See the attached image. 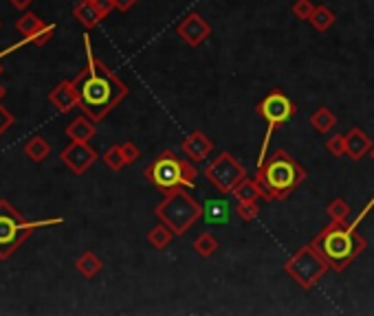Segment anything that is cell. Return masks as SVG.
<instances>
[{
    "label": "cell",
    "mask_w": 374,
    "mask_h": 316,
    "mask_svg": "<svg viewBox=\"0 0 374 316\" xmlns=\"http://www.w3.org/2000/svg\"><path fill=\"white\" fill-rule=\"evenodd\" d=\"M95 132H97V128H95V121L86 115H82L77 119H73L66 128V137L71 141H80V143H88Z\"/></svg>",
    "instance_id": "2e32d148"
},
{
    "label": "cell",
    "mask_w": 374,
    "mask_h": 316,
    "mask_svg": "<svg viewBox=\"0 0 374 316\" xmlns=\"http://www.w3.org/2000/svg\"><path fill=\"white\" fill-rule=\"evenodd\" d=\"M59 222H62L59 217L42 222H27L14 204L0 200V259H9L38 228L53 226Z\"/></svg>",
    "instance_id": "8992f818"
},
{
    "label": "cell",
    "mask_w": 374,
    "mask_h": 316,
    "mask_svg": "<svg viewBox=\"0 0 374 316\" xmlns=\"http://www.w3.org/2000/svg\"><path fill=\"white\" fill-rule=\"evenodd\" d=\"M344 137H346V156H350V161H355V163L361 161L366 154H370V150L374 148L370 137L357 126L350 128Z\"/></svg>",
    "instance_id": "9a60e30c"
},
{
    "label": "cell",
    "mask_w": 374,
    "mask_h": 316,
    "mask_svg": "<svg viewBox=\"0 0 374 316\" xmlns=\"http://www.w3.org/2000/svg\"><path fill=\"white\" fill-rule=\"evenodd\" d=\"M11 126H14V115H11L7 108L0 106V137H3Z\"/></svg>",
    "instance_id": "1f68e13d"
},
{
    "label": "cell",
    "mask_w": 374,
    "mask_h": 316,
    "mask_svg": "<svg viewBox=\"0 0 374 316\" xmlns=\"http://www.w3.org/2000/svg\"><path fill=\"white\" fill-rule=\"evenodd\" d=\"M310 126H312V130L317 132V135H328V132L337 126V117H335V112L330 110V108L321 106L319 110H315L310 115Z\"/></svg>",
    "instance_id": "d6986e66"
},
{
    "label": "cell",
    "mask_w": 374,
    "mask_h": 316,
    "mask_svg": "<svg viewBox=\"0 0 374 316\" xmlns=\"http://www.w3.org/2000/svg\"><path fill=\"white\" fill-rule=\"evenodd\" d=\"M172 237H174L172 228L167 226V224H163V222H159V224H156V226L150 230V233H148V241H150V246H152V248H156V250H163V248L170 246Z\"/></svg>",
    "instance_id": "cb8c5ba5"
},
{
    "label": "cell",
    "mask_w": 374,
    "mask_h": 316,
    "mask_svg": "<svg viewBox=\"0 0 374 316\" xmlns=\"http://www.w3.org/2000/svg\"><path fill=\"white\" fill-rule=\"evenodd\" d=\"M0 72H3V66H0Z\"/></svg>",
    "instance_id": "74e56055"
},
{
    "label": "cell",
    "mask_w": 374,
    "mask_h": 316,
    "mask_svg": "<svg viewBox=\"0 0 374 316\" xmlns=\"http://www.w3.org/2000/svg\"><path fill=\"white\" fill-rule=\"evenodd\" d=\"M232 196L236 198V202H256V200H262V189L256 182V178H245L234 189Z\"/></svg>",
    "instance_id": "ffe728a7"
},
{
    "label": "cell",
    "mask_w": 374,
    "mask_h": 316,
    "mask_svg": "<svg viewBox=\"0 0 374 316\" xmlns=\"http://www.w3.org/2000/svg\"><path fill=\"white\" fill-rule=\"evenodd\" d=\"M104 163H106L108 169H113V172H119V169L126 165L122 145H113V148H108V150L104 152Z\"/></svg>",
    "instance_id": "4316f807"
},
{
    "label": "cell",
    "mask_w": 374,
    "mask_h": 316,
    "mask_svg": "<svg viewBox=\"0 0 374 316\" xmlns=\"http://www.w3.org/2000/svg\"><path fill=\"white\" fill-rule=\"evenodd\" d=\"M75 268H77V273L82 277L93 279L95 275H100V270L104 268V264H102V259L97 257V255L88 250V253H84L82 257L75 261Z\"/></svg>",
    "instance_id": "7402d4cb"
},
{
    "label": "cell",
    "mask_w": 374,
    "mask_h": 316,
    "mask_svg": "<svg viewBox=\"0 0 374 316\" xmlns=\"http://www.w3.org/2000/svg\"><path fill=\"white\" fill-rule=\"evenodd\" d=\"M84 48H86V68L73 79V83L80 95L82 112L97 124V121L106 119L126 99L130 90L126 83L93 53L88 35H84Z\"/></svg>",
    "instance_id": "6da1fadb"
},
{
    "label": "cell",
    "mask_w": 374,
    "mask_h": 316,
    "mask_svg": "<svg viewBox=\"0 0 374 316\" xmlns=\"http://www.w3.org/2000/svg\"><path fill=\"white\" fill-rule=\"evenodd\" d=\"M143 176H146L159 191L167 193L176 187H187V189L194 187L196 178H198V169L194 163L178 158L172 150H163L146 167Z\"/></svg>",
    "instance_id": "277c9868"
},
{
    "label": "cell",
    "mask_w": 374,
    "mask_h": 316,
    "mask_svg": "<svg viewBox=\"0 0 374 316\" xmlns=\"http://www.w3.org/2000/svg\"><path fill=\"white\" fill-rule=\"evenodd\" d=\"M236 213L243 222H251L256 220L258 213H260V204L256 202H236Z\"/></svg>",
    "instance_id": "83f0119b"
},
{
    "label": "cell",
    "mask_w": 374,
    "mask_h": 316,
    "mask_svg": "<svg viewBox=\"0 0 374 316\" xmlns=\"http://www.w3.org/2000/svg\"><path fill=\"white\" fill-rule=\"evenodd\" d=\"M253 178L262 189V200L275 202L286 200L306 180V169L288 152L275 150L269 158L258 163V172Z\"/></svg>",
    "instance_id": "7a4b0ae2"
},
{
    "label": "cell",
    "mask_w": 374,
    "mask_h": 316,
    "mask_svg": "<svg viewBox=\"0 0 374 316\" xmlns=\"http://www.w3.org/2000/svg\"><path fill=\"white\" fill-rule=\"evenodd\" d=\"M93 3H95V7L100 9L102 18H106V16L115 9V3H113V0H93Z\"/></svg>",
    "instance_id": "d6a6232c"
},
{
    "label": "cell",
    "mask_w": 374,
    "mask_h": 316,
    "mask_svg": "<svg viewBox=\"0 0 374 316\" xmlns=\"http://www.w3.org/2000/svg\"><path fill=\"white\" fill-rule=\"evenodd\" d=\"M73 18L82 24L84 29H95L104 20L93 0H80V3L73 7Z\"/></svg>",
    "instance_id": "e0dca14e"
},
{
    "label": "cell",
    "mask_w": 374,
    "mask_h": 316,
    "mask_svg": "<svg viewBox=\"0 0 374 316\" xmlns=\"http://www.w3.org/2000/svg\"><path fill=\"white\" fill-rule=\"evenodd\" d=\"M326 150H328L335 158H339L346 154V137L344 135H335L326 141Z\"/></svg>",
    "instance_id": "f546056e"
},
{
    "label": "cell",
    "mask_w": 374,
    "mask_h": 316,
    "mask_svg": "<svg viewBox=\"0 0 374 316\" xmlns=\"http://www.w3.org/2000/svg\"><path fill=\"white\" fill-rule=\"evenodd\" d=\"M180 150H183V154L189 158V161L200 163L214 150V143H212V139L207 135H205V132L194 130V132H189V135L183 139V143H180Z\"/></svg>",
    "instance_id": "4fadbf2b"
},
{
    "label": "cell",
    "mask_w": 374,
    "mask_h": 316,
    "mask_svg": "<svg viewBox=\"0 0 374 316\" xmlns=\"http://www.w3.org/2000/svg\"><path fill=\"white\" fill-rule=\"evenodd\" d=\"M284 270L295 279V284L299 288L310 290V288H315L319 284V279H324V275L330 270V266L315 250V246L306 244L286 259Z\"/></svg>",
    "instance_id": "52a82bcc"
},
{
    "label": "cell",
    "mask_w": 374,
    "mask_h": 316,
    "mask_svg": "<svg viewBox=\"0 0 374 316\" xmlns=\"http://www.w3.org/2000/svg\"><path fill=\"white\" fill-rule=\"evenodd\" d=\"M203 217L207 224H225L232 217V209H229L227 200H207L203 206Z\"/></svg>",
    "instance_id": "ac0fdd59"
},
{
    "label": "cell",
    "mask_w": 374,
    "mask_h": 316,
    "mask_svg": "<svg viewBox=\"0 0 374 316\" xmlns=\"http://www.w3.org/2000/svg\"><path fill=\"white\" fill-rule=\"evenodd\" d=\"M16 29L20 31L22 38H27L29 42L42 46V44H46V42L53 38L55 24H44V20H40L38 16L29 11V14H25V16L18 20Z\"/></svg>",
    "instance_id": "7c38bea8"
},
{
    "label": "cell",
    "mask_w": 374,
    "mask_h": 316,
    "mask_svg": "<svg viewBox=\"0 0 374 316\" xmlns=\"http://www.w3.org/2000/svg\"><path fill=\"white\" fill-rule=\"evenodd\" d=\"M25 154L31 158L33 163H42V161H46V158H49L51 145L46 143V139H42V137H31V139L25 143Z\"/></svg>",
    "instance_id": "44dd1931"
},
{
    "label": "cell",
    "mask_w": 374,
    "mask_h": 316,
    "mask_svg": "<svg viewBox=\"0 0 374 316\" xmlns=\"http://www.w3.org/2000/svg\"><path fill=\"white\" fill-rule=\"evenodd\" d=\"M326 213H328V217H330L333 222L346 224L353 211H350V204L344 198H335L333 202H328V206H326Z\"/></svg>",
    "instance_id": "484cf974"
},
{
    "label": "cell",
    "mask_w": 374,
    "mask_h": 316,
    "mask_svg": "<svg viewBox=\"0 0 374 316\" xmlns=\"http://www.w3.org/2000/svg\"><path fill=\"white\" fill-rule=\"evenodd\" d=\"M5 95H7V90H5V86H3V83H0V101L5 99Z\"/></svg>",
    "instance_id": "d590c367"
},
{
    "label": "cell",
    "mask_w": 374,
    "mask_h": 316,
    "mask_svg": "<svg viewBox=\"0 0 374 316\" xmlns=\"http://www.w3.org/2000/svg\"><path fill=\"white\" fill-rule=\"evenodd\" d=\"M154 215L159 217V222L170 226L174 235H185L203 217V204L191 196L187 187H176L156 204Z\"/></svg>",
    "instance_id": "5b68a950"
},
{
    "label": "cell",
    "mask_w": 374,
    "mask_h": 316,
    "mask_svg": "<svg viewBox=\"0 0 374 316\" xmlns=\"http://www.w3.org/2000/svg\"><path fill=\"white\" fill-rule=\"evenodd\" d=\"M49 101L57 108L59 112H71L73 108L80 106V95L73 81H59L57 86L51 90Z\"/></svg>",
    "instance_id": "5bb4252c"
},
{
    "label": "cell",
    "mask_w": 374,
    "mask_h": 316,
    "mask_svg": "<svg viewBox=\"0 0 374 316\" xmlns=\"http://www.w3.org/2000/svg\"><path fill=\"white\" fill-rule=\"evenodd\" d=\"M176 33L187 46L196 48L212 35V24L205 20L198 11H191V14H187L183 20L176 24Z\"/></svg>",
    "instance_id": "8fae6325"
},
{
    "label": "cell",
    "mask_w": 374,
    "mask_h": 316,
    "mask_svg": "<svg viewBox=\"0 0 374 316\" xmlns=\"http://www.w3.org/2000/svg\"><path fill=\"white\" fill-rule=\"evenodd\" d=\"M256 112L267 121V135H264V143H262V152H260V161H264V152H267L269 143H271V137L273 132L284 126L288 119H293V115L297 112V106L288 99V97L280 90V88H273L264 99L256 106Z\"/></svg>",
    "instance_id": "ba28073f"
},
{
    "label": "cell",
    "mask_w": 374,
    "mask_h": 316,
    "mask_svg": "<svg viewBox=\"0 0 374 316\" xmlns=\"http://www.w3.org/2000/svg\"><path fill=\"white\" fill-rule=\"evenodd\" d=\"M203 174L223 196H232L234 189L247 178V169L240 165L236 156H232L229 152H221L214 161L207 163Z\"/></svg>",
    "instance_id": "9c48e42d"
},
{
    "label": "cell",
    "mask_w": 374,
    "mask_h": 316,
    "mask_svg": "<svg viewBox=\"0 0 374 316\" xmlns=\"http://www.w3.org/2000/svg\"><path fill=\"white\" fill-rule=\"evenodd\" d=\"M370 156H372V161H374V148L370 150Z\"/></svg>",
    "instance_id": "8d00e7d4"
},
{
    "label": "cell",
    "mask_w": 374,
    "mask_h": 316,
    "mask_svg": "<svg viewBox=\"0 0 374 316\" xmlns=\"http://www.w3.org/2000/svg\"><path fill=\"white\" fill-rule=\"evenodd\" d=\"M312 11H315V5L310 0H295L293 3V16L297 20H310Z\"/></svg>",
    "instance_id": "f1b7e54d"
},
{
    "label": "cell",
    "mask_w": 374,
    "mask_h": 316,
    "mask_svg": "<svg viewBox=\"0 0 374 316\" xmlns=\"http://www.w3.org/2000/svg\"><path fill=\"white\" fill-rule=\"evenodd\" d=\"M122 152H124V158H126V165H132L135 161H139V148L132 141H126L122 143Z\"/></svg>",
    "instance_id": "4dcf8cb0"
},
{
    "label": "cell",
    "mask_w": 374,
    "mask_h": 316,
    "mask_svg": "<svg viewBox=\"0 0 374 316\" xmlns=\"http://www.w3.org/2000/svg\"><path fill=\"white\" fill-rule=\"evenodd\" d=\"M59 161H62L73 174L82 176L95 165V161H97V152H95L88 143L73 141L71 145H66L62 152H59Z\"/></svg>",
    "instance_id": "30bf717a"
},
{
    "label": "cell",
    "mask_w": 374,
    "mask_h": 316,
    "mask_svg": "<svg viewBox=\"0 0 374 316\" xmlns=\"http://www.w3.org/2000/svg\"><path fill=\"white\" fill-rule=\"evenodd\" d=\"M310 244L328 261L330 270L344 273L348 266L366 250L368 241L357 233L355 224H348V222L342 224V222L330 220L328 226H324L319 233L312 237Z\"/></svg>",
    "instance_id": "3957f363"
},
{
    "label": "cell",
    "mask_w": 374,
    "mask_h": 316,
    "mask_svg": "<svg viewBox=\"0 0 374 316\" xmlns=\"http://www.w3.org/2000/svg\"><path fill=\"white\" fill-rule=\"evenodd\" d=\"M337 16L333 14V9L330 7H326V5H319L315 7V11H312V16H310V24H312V29L324 33V31H328L333 24H335Z\"/></svg>",
    "instance_id": "603a6c76"
},
{
    "label": "cell",
    "mask_w": 374,
    "mask_h": 316,
    "mask_svg": "<svg viewBox=\"0 0 374 316\" xmlns=\"http://www.w3.org/2000/svg\"><path fill=\"white\" fill-rule=\"evenodd\" d=\"M9 3L14 5L16 9H27V7L33 3V0H9Z\"/></svg>",
    "instance_id": "e575fe53"
},
{
    "label": "cell",
    "mask_w": 374,
    "mask_h": 316,
    "mask_svg": "<svg viewBox=\"0 0 374 316\" xmlns=\"http://www.w3.org/2000/svg\"><path fill=\"white\" fill-rule=\"evenodd\" d=\"M194 250L200 255V257H212V255L218 250V239L214 237V233L205 230L194 239Z\"/></svg>",
    "instance_id": "d4e9b609"
},
{
    "label": "cell",
    "mask_w": 374,
    "mask_h": 316,
    "mask_svg": "<svg viewBox=\"0 0 374 316\" xmlns=\"http://www.w3.org/2000/svg\"><path fill=\"white\" fill-rule=\"evenodd\" d=\"M115 3V9L122 11V14H126V11H130L132 7L137 5V0H113Z\"/></svg>",
    "instance_id": "836d02e7"
}]
</instances>
